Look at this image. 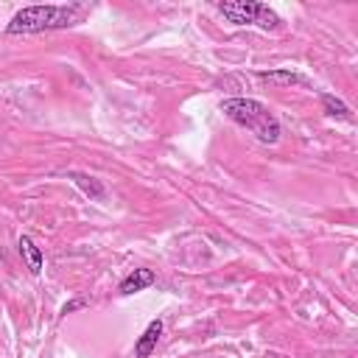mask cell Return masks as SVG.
<instances>
[{
    "label": "cell",
    "instance_id": "cell-1",
    "mask_svg": "<svg viewBox=\"0 0 358 358\" xmlns=\"http://www.w3.org/2000/svg\"><path fill=\"white\" fill-rule=\"evenodd\" d=\"M218 109L224 112V117H229L241 129L252 131L266 145H274L280 140V134H282L280 120L274 117V112L266 103L255 101V98H224Z\"/></svg>",
    "mask_w": 358,
    "mask_h": 358
},
{
    "label": "cell",
    "instance_id": "cell-2",
    "mask_svg": "<svg viewBox=\"0 0 358 358\" xmlns=\"http://www.w3.org/2000/svg\"><path fill=\"white\" fill-rule=\"evenodd\" d=\"M78 11H81L78 6H67V3H62V6H53V3H48V6H25L8 20L6 34L20 36V34H42V31L67 28V25H73L78 20Z\"/></svg>",
    "mask_w": 358,
    "mask_h": 358
},
{
    "label": "cell",
    "instance_id": "cell-3",
    "mask_svg": "<svg viewBox=\"0 0 358 358\" xmlns=\"http://www.w3.org/2000/svg\"><path fill=\"white\" fill-rule=\"evenodd\" d=\"M215 8L232 25H257L263 31H280L282 28L280 14H274L268 6L255 3V0H221Z\"/></svg>",
    "mask_w": 358,
    "mask_h": 358
},
{
    "label": "cell",
    "instance_id": "cell-4",
    "mask_svg": "<svg viewBox=\"0 0 358 358\" xmlns=\"http://www.w3.org/2000/svg\"><path fill=\"white\" fill-rule=\"evenodd\" d=\"M67 179L84 193V196H90L92 201H103V196H106V190H103V185H101V179H95V176H90V173H84V171H67Z\"/></svg>",
    "mask_w": 358,
    "mask_h": 358
},
{
    "label": "cell",
    "instance_id": "cell-5",
    "mask_svg": "<svg viewBox=\"0 0 358 358\" xmlns=\"http://www.w3.org/2000/svg\"><path fill=\"white\" fill-rule=\"evenodd\" d=\"M17 246H20V255H22V260H25L28 271H31V274H42L45 255H42V249L34 243V238H31V235H20Z\"/></svg>",
    "mask_w": 358,
    "mask_h": 358
},
{
    "label": "cell",
    "instance_id": "cell-6",
    "mask_svg": "<svg viewBox=\"0 0 358 358\" xmlns=\"http://www.w3.org/2000/svg\"><path fill=\"white\" fill-rule=\"evenodd\" d=\"M154 280H157V274H154L151 268H134L129 277H123V280H120V285H117V294H123V296H129V294H137V291H143V288L154 285Z\"/></svg>",
    "mask_w": 358,
    "mask_h": 358
},
{
    "label": "cell",
    "instance_id": "cell-7",
    "mask_svg": "<svg viewBox=\"0 0 358 358\" xmlns=\"http://www.w3.org/2000/svg\"><path fill=\"white\" fill-rule=\"evenodd\" d=\"M159 336H162V319L148 322V327L143 330V336H140L137 344H134V358H148V355L157 350Z\"/></svg>",
    "mask_w": 358,
    "mask_h": 358
},
{
    "label": "cell",
    "instance_id": "cell-8",
    "mask_svg": "<svg viewBox=\"0 0 358 358\" xmlns=\"http://www.w3.org/2000/svg\"><path fill=\"white\" fill-rule=\"evenodd\" d=\"M260 81L274 84V87H294V84H305V78L294 70H260L257 73Z\"/></svg>",
    "mask_w": 358,
    "mask_h": 358
},
{
    "label": "cell",
    "instance_id": "cell-9",
    "mask_svg": "<svg viewBox=\"0 0 358 358\" xmlns=\"http://www.w3.org/2000/svg\"><path fill=\"white\" fill-rule=\"evenodd\" d=\"M319 101H322V109H324V115H327V117L352 120V112H350V106H347L341 98H336L333 92H322V95H319Z\"/></svg>",
    "mask_w": 358,
    "mask_h": 358
},
{
    "label": "cell",
    "instance_id": "cell-10",
    "mask_svg": "<svg viewBox=\"0 0 358 358\" xmlns=\"http://www.w3.org/2000/svg\"><path fill=\"white\" fill-rule=\"evenodd\" d=\"M81 308H90V299H70V302H64L62 310H59V316H67V313L81 310Z\"/></svg>",
    "mask_w": 358,
    "mask_h": 358
}]
</instances>
